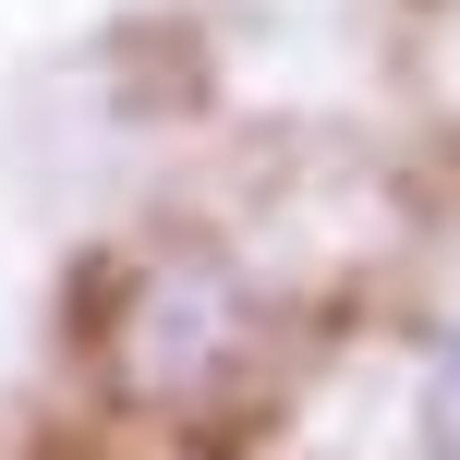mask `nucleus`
<instances>
[{
  "label": "nucleus",
  "mask_w": 460,
  "mask_h": 460,
  "mask_svg": "<svg viewBox=\"0 0 460 460\" xmlns=\"http://www.w3.org/2000/svg\"><path fill=\"white\" fill-rule=\"evenodd\" d=\"M254 351V303L218 254H158L121 303V376L146 400H207L218 376H243Z\"/></svg>",
  "instance_id": "obj_1"
},
{
  "label": "nucleus",
  "mask_w": 460,
  "mask_h": 460,
  "mask_svg": "<svg viewBox=\"0 0 460 460\" xmlns=\"http://www.w3.org/2000/svg\"><path fill=\"white\" fill-rule=\"evenodd\" d=\"M412 460H460V315L424 351V388H412Z\"/></svg>",
  "instance_id": "obj_2"
}]
</instances>
